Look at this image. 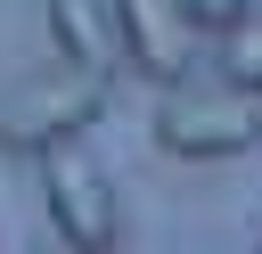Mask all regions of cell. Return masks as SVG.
<instances>
[{
	"instance_id": "cell-1",
	"label": "cell",
	"mask_w": 262,
	"mask_h": 254,
	"mask_svg": "<svg viewBox=\"0 0 262 254\" xmlns=\"http://www.w3.org/2000/svg\"><path fill=\"white\" fill-rule=\"evenodd\" d=\"M156 139L172 156H246L262 139V98L246 82L229 90H196V82H164V107H156Z\"/></svg>"
},
{
	"instance_id": "cell-2",
	"label": "cell",
	"mask_w": 262,
	"mask_h": 254,
	"mask_svg": "<svg viewBox=\"0 0 262 254\" xmlns=\"http://www.w3.org/2000/svg\"><path fill=\"white\" fill-rule=\"evenodd\" d=\"M98 107H106V74H90V66L41 74V82L0 98V147L8 156H41V147L74 139L82 123H98Z\"/></svg>"
},
{
	"instance_id": "cell-3",
	"label": "cell",
	"mask_w": 262,
	"mask_h": 254,
	"mask_svg": "<svg viewBox=\"0 0 262 254\" xmlns=\"http://www.w3.org/2000/svg\"><path fill=\"white\" fill-rule=\"evenodd\" d=\"M41 197H49V221H57V238L74 254H106L115 246V188L74 139L41 147Z\"/></svg>"
},
{
	"instance_id": "cell-4",
	"label": "cell",
	"mask_w": 262,
	"mask_h": 254,
	"mask_svg": "<svg viewBox=\"0 0 262 254\" xmlns=\"http://www.w3.org/2000/svg\"><path fill=\"white\" fill-rule=\"evenodd\" d=\"M115 41H123V66L147 82H180L196 57V25L180 0H115Z\"/></svg>"
},
{
	"instance_id": "cell-5",
	"label": "cell",
	"mask_w": 262,
	"mask_h": 254,
	"mask_svg": "<svg viewBox=\"0 0 262 254\" xmlns=\"http://www.w3.org/2000/svg\"><path fill=\"white\" fill-rule=\"evenodd\" d=\"M49 33H57V49H66L74 66H90V74H115V66H123L115 8H98V0H49Z\"/></svg>"
},
{
	"instance_id": "cell-6",
	"label": "cell",
	"mask_w": 262,
	"mask_h": 254,
	"mask_svg": "<svg viewBox=\"0 0 262 254\" xmlns=\"http://www.w3.org/2000/svg\"><path fill=\"white\" fill-rule=\"evenodd\" d=\"M229 74L246 90H262V25H229Z\"/></svg>"
},
{
	"instance_id": "cell-7",
	"label": "cell",
	"mask_w": 262,
	"mask_h": 254,
	"mask_svg": "<svg viewBox=\"0 0 262 254\" xmlns=\"http://www.w3.org/2000/svg\"><path fill=\"white\" fill-rule=\"evenodd\" d=\"M180 8H188V25H196V33H229V25H246V8H254V0H180Z\"/></svg>"
}]
</instances>
